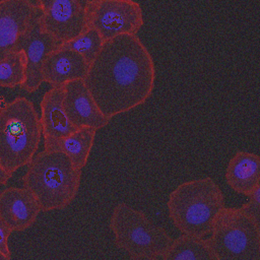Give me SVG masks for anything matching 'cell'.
<instances>
[{"label": "cell", "instance_id": "8fae6325", "mask_svg": "<svg viewBox=\"0 0 260 260\" xmlns=\"http://www.w3.org/2000/svg\"><path fill=\"white\" fill-rule=\"evenodd\" d=\"M63 88L64 110L69 122L76 129L88 127L98 131L109 124L111 119L101 112L84 80L71 81Z\"/></svg>", "mask_w": 260, "mask_h": 260}, {"label": "cell", "instance_id": "2e32d148", "mask_svg": "<svg viewBox=\"0 0 260 260\" xmlns=\"http://www.w3.org/2000/svg\"><path fill=\"white\" fill-rule=\"evenodd\" d=\"M96 132L92 128L83 127L59 139L45 138L43 150L64 153L77 169L82 171L88 161Z\"/></svg>", "mask_w": 260, "mask_h": 260}, {"label": "cell", "instance_id": "ffe728a7", "mask_svg": "<svg viewBox=\"0 0 260 260\" xmlns=\"http://www.w3.org/2000/svg\"><path fill=\"white\" fill-rule=\"evenodd\" d=\"M248 201L240 208L252 219L260 223V188L256 189L251 195L248 196Z\"/></svg>", "mask_w": 260, "mask_h": 260}, {"label": "cell", "instance_id": "7c38bea8", "mask_svg": "<svg viewBox=\"0 0 260 260\" xmlns=\"http://www.w3.org/2000/svg\"><path fill=\"white\" fill-rule=\"evenodd\" d=\"M41 207L24 187H9L0 192V219L12 232H22L37 221Z\"/></svg>", "mask_w": 260, "mask_h": 260}, {"label": "cell", "instance_id": "ba28073f", "mask_svg": "<svg viewBox=\"0 0 260 260\" xmlns=\"http://www.w3.org/2000/svg\"><path fill=\"white\" fill-rule=\"evenodd\" d=\"M38 24L60 45L67 43L87 28L84 2L79 0H39Z\"/></svg>", "mask_w": 260, "mask_h": 260}, {"label": "cell", "instance_id": "cb8c5ba5", "mask_svg": "<svg viewBox=\"0 0 260 260\" xmlns=\"http://www.w3.org/2000/svg\"><path fill=\"white\" fill-rule=\"evenodd\" d=\"M0 260H10V259L7 258V257H5V256L0 252Z\"/></svg>", "mask_w": 260, "mask_h": 260}, {"label": "cell", "instance_id": "ac0fdd59", "mask_svg": "<svg viewBox=\"0 0 260 260\" xmlns=\"http://www.w3.org/2000/svg\"><path fill=\"white\" fill-rule=\"evenodd\" d=\"M26 78V59L20 50H15L0 60V86L15 88L22 86Z\"/></svg>", "mask_w": 260, "mask_h": 260}, {"label": "cell", "instance_id": "6da1fadb", "mask_svg": "<svg viewBox=\"0 0 260 260\" xmlns=\"http://www.w3.org/2000/svg\"><path fill=\"white\" fill-rule=\"evenodd\" d=\"M156 70L153 58L138 36L106 42L89 65L84 83L109 119L143 105L152 94Z\"/></svg>", "mask_w": 260, "mask_h": 260}, {"label": "cell", "instance_id": "603a6c76", "mask_svg": "<svg viewBox=\"0 0 260 260\" xmlns=\"http://www.w3.org/2000/svg\"><path fill=\"white\" fill-rule=\"evenodd\" d=\"M129 260H160L157 256H130Z\"/></svg>", "mask_w": 260, "mask_h": 260}, {"label": "cell", "instance_id": "5b68a950", "mask_svg": "<svg viewBox=\"0 0 260 260\" xmlns=\"http://www.w3.org/2000/svg\"><path fill=\"white\" fill-rule=\"evenodd\" d=\"M109 228L115 245L129 256L161 257L173 241L164 228L126 202H120L113 208Z\"/></svg>", "mask_w": 260, "mask_h": 260}, {"label": "cell", "instance_id": "d6986e66", "mask_svg": "<svg viewBox=\"0 0 260 260\" xmlns=\"http://www.w3.org/2000/svg\"><path fill=\"white\" fill-rule=\"evenodd\" d=\"M105 43L106 42L94 28L87 27L78 37L60 46L77 53L90 65L100 54Z\"/></svg>", "mask_w": 260, "mask_h": 260}, {"label": "cell", "instance_id": "277c9868", "mask_svg": "<svg viewBox=\"0 0 260 260\" xmlns=\"http://www.w3.org/2000/svg\"><path fill=\"white\" fill-rule=\"evenodd\" d=\"M40 116L24 96L7 101L0 95V166L13 175L27 166L42 138Z\"/></svg>", "mask_w": 260, "mask_h": 260}, {"label": "cell", "instance_id": "3957f363", "mask_svg": "<svg viewBox=\"0 0 260 260\" xmlns=\"http://www.w3.org/2000/svg\"><path fill=\"white\" fill-rule=\"evenodd\" d=\"M169 217L184 236L206 238L213 222L225 207L220 187L211 177L185 181L169 195Z\"/></svg>", "mask_w": 260, "mask_h": 260}, {"label": "cell", "instance_id": "7402d4cb", "mask_svg": "<svg viewBox=\"0 0 260 260\" xmlns=\"http://www.w3.org/2000/svg\"><path fill=\"white\" fill-rule=\"evenodd\" d=\"M12 175L6 172L1 166H0V184L1 185H6L8 181L11 179Z\"/></svg>", "mask_w": 260, "mask_h": 260}, {"label": "cell", "instance_id": "9c48e42d", "mask_svg": "<svg viewBox=\"0 0 260 260\" xmlns=\"http://www.w3.org/2000/svg\"><path fill=\"white\" fill-rule=\"evenodd\" d=\"M39 15L37 1L0 0V60L16 50Z\"/></svg>", "mask_w": 260, "mask_h": 260}, {"label": "cell", "instance_id": "8992f818", "mask_svg": "<svg viewBox=\"0 0 260 260\" xmlns=\"http://www.w3.org/2000/svg\"><path fill=\"white\" fill-rule=\"evenodd\" d=\"M206 239L216 260H260V223L240 207H224Z\"/></svg>", "mask_w": 260, "mask_h": 260}, {"label": "cell", "instance_id": "52a82bcc", "mask_svg": "<svg viewBox=\"0 0 260 260\" xmlns=\"http://www.w3.org/2000/svg\"><path fill=\"white\" fill-rule=\"evenodd\" d=\"M87 27L105 42L121 36H137L144 24L140 3L133 0H89L84 2Z\"/></svg>", "mask_w": 260, "mask_h": 260}, {"label": "cell", "instance_id": "9a60e30c", "mask_svg": "<svg viewBox=\"0 0 260 260\" xmlns=\"http://www.w3.org/2000/svg\"><path fill=\"white\" fill-rule=\"evenodd\" d=\"M225 182L235 192L249 196L260 188V157L257 153L239 150L228 162Z\"/></svg>", "mask_w": 260, "mask_h": 260}, {"label": "cell", "instance_id": "4fadbf2b", "mask_svg": "<svg viewBox=\"0 0 260 260\" xmlns=\"http://www.w3.org/2000/svg\"><path fill=\"white\" fill-rule=\"evenodd\" d=\"M88 69L89 64L84 58L59 45L44 62L43 81L50 84L51 87L64 86L71 81L84 80Z\"/></svg>", "mask_w": 260, "mask_h": 260}, {"label": "cell", "instance_id": "5bb4252c", "mask_svg": "<svg viewBox=\"0 0 260 260\" xmlns=\"http://www.w3.org/2000/svg\"><path fill=\"white\" fill-rule=\"evenodd\" d=\"M63 98V86H53L44 93L41 100L40 122L44 139H59L76 130L66 116Z\"/></svg>", "mask_w": 260, "mask_h": 260}, {"label": "cell", "instance_id": "7a4b0ae2", "mask_svg": "<svg viewBox=\"0 0 260 260\" xmlns=\"http://www.w3.org/2000/svg\"><path fill=\"white\" fill-rule=\"evenodd\" d=\"M26 167L21 181L35 196L42 212L64 209L74 201L82 171L64 153L42 150Z\"/></svg>", "mask_w": 260, "mask_h": 260}, {"label": "cell", "instance_id": "30bf717a", "mask_svg": "<svg viewBox=\"0 0 260 260\" xmlns=\"http://www.w3.org/2000/svg\"><path fill=\"white\" fill-rule=\"evenodd\" d=\"M59 43L50 35L43 31L38 18L31 27L19 39L16 50L24 53L26 59V78L21 86L27 92L38 90L43 81L42 68L46 58L59 47Z\"/></svg>", "mask_w": 260, "mask_h": 260}, {"label": "cell", "instance_id": "e0dca14e", "mask_svg": "<svg viewBox=\"0 0 260 260\" xmlns=\"http://www.w3.org/2000/svg\"><path fill=\"white\" fill-rule=\"evenodd\" d=\"M160 260H216L206 238L181 235L173 239Z\"/></svg>", "mask_w": 260, "mask_h": 260}, {"label": "cell", "instance_id": "44dd1931", "mask_svg": "<svg viewBox=\"0 0 260 260\" xmlns=\"http://www.w3.org/2000/svg\"><path fill=\"white\" fill-rule=\"evenodd\" d=\"M12 231L6 225V223L0 219V252L7 258L11 259V251L9 248L8 240Z\"/></svg>", "mask_w": 260, "mask_h": 260}]
</instances>
